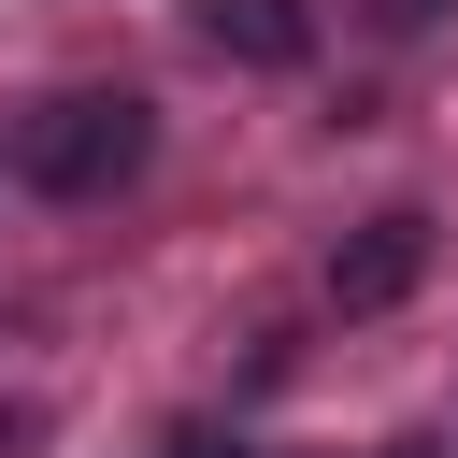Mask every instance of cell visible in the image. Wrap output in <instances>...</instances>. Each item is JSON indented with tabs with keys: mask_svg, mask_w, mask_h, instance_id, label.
<instances>
[{
	"mask_svg": "<svg viewBox=\"0 0 458 458\" xmlns=\"http://www.w3.org/2000/svg\"><path fill=\"white\" fill-rule=\"evenodd\" d=\"M415 272H429V215H372L358 243H329V301H344V315L415 301Z\"/></svg>",
	"mask_w": 458,
	"mask_h": 458,
	"instance_id": "7a4b0ae2",
	"label": "cell"
},
{
	"mask_svg": "<svg viewBox=\"0 0 458 458\" xmlns=\"http://www.w3.org/2000/svg\"><path fill=\"white\" fill-rule=\"evenodd\" d=\"M143 157H157V100H129V86H72V100H43L14 129V172L43 200H114Z\"/></svg>",
	"mask_w": 458,
	"mask_h": 458,
	"instance_id": "6da1fadb",
	"label": "cell"
},
{
	"mask_svg": "<svg viewBox=\"0 0 458 458\" xmlns=\"http://www.w3.org/2000/svg\"><path fill=\"white\" fill-rule=\"evenodd\" d=\"M429 14H444V0H386V29H429Z\"/></svg>",
	"mask_w": 458,
	"mask_h": 458,
	"instance_id": "5b68a950",
	"label": "cell"
},
{
	"mask_svg": "<svg viewBox=\"0 0 458 458\" xmlns=\"http://www.w3.org/2000/svg\"><path fill=\"white\" fill-rule=\"evenodd\" d=\"M157 458H243V429H172Z\"/></svg>",
	"mask_w": 458,
	"mask_h": 458,
	"instance_id": "277c9868",
	"label": "cell"
},
{
	"mask_svg": "<svg viewBox=\"0 0 458 458\" xmlns=\"http://www.w3.org/2000/svg\"><path fill=\"white\" fill-rule=\"evenodd\" d=\"M200 43L243 57V72H286V57L315 43V14H301V0H200Z\"/></svg>",
	"mask_w": 458,
	"mask_h": 458,
	"instance_id": "3957f363",
	"label": "cell"
}]
</instances>
